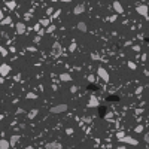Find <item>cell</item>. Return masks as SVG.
<instances>
[{
	"instance_id": "1",
	"label": "cell",
	"mask_w": 149,
	"mask_h": 149,
	"mask_svg": "<svg viewBox=\"0 0 149 149\" xmlns=\"http://www.w3.org/2000/svg\"><path fill=\"white\" fill-rule=\"evenodd\" d=\"M69 109V106L66 105V103H61V105H55V106H52L51 109H49V112L52 115H58V113H64L66 110Z\"/></svg>"
},
{
	"instance_id": "2",
	"label": "cell",
	"mask_w": 149,
	"mask_h": 149,
	"mask_svg": "<svg viewBox=\"0 0 149 149\" xmlns=\"http://www.w3.org/2000/svg\"><path fill=\"white\" fill-rule=\"evenodd\" d=\"M136 12L142 15V17H148V12H149V6L148 5H137L136 6Z\"/></svg>"
},
{
	"instance_id": "3",
	"label": "cell",
	"mask_w": 149,
	"mask_h": 149,
	"mask_svg": "<svg viewBox=\"0 0 149 149\" xmlns=\"http://www.w3.org/2000/svg\"><path fill=\"white\" fill-rule=\"evenodd\" d=\"M97 75L103 79L105 82H109V79H110V76H109V73H107V70H106L105 67H98L97 69Z\"/></svg>"
},
{
	"instance_id": "4",
	"label": "cell",
	"mask_w": 149,
	"mask_h": 149,
	"mask_svg": "<svg viewBox=\"0 0 149 149\" xmlns=\"http://www.w3.org/2000/svg\"><path fill=\"white\" fill-rule=\"evenodd\" d=\"M10 70H12V69H10L9 64H2V66H0V75H2V78H6L9 73H10Z\"/></svg>"
},
{
	"instance_id": "5",
	"label": "cell",
	"mask_w": 149,
	"mask_h": 149,
	"mask_svg": "<svg viewBox=\"0 0 149 149\" xmlns=\"http://www.w3.org/2000/svg\"><path fill=\"white\" fill-rule=\"evenodd\" d=\"M121 142H124V143H127V145H133V146L139 145V142H137V139H134V137H130V136H124L122 139H121Z\"/></svg>"
},
{
	"instance_id": "6",
	"label": "cell",
	"mask_w": 149,
	"mask_h": 149,
	"mask_svg": "<svg viewBox=\"0 0 149 149\" xmlns=\"http://www.w3.org/2000/svg\"><path fill=\"white\" fill-rule=\"evenodd\" d=\"M85 12V5L84 3H79L73 8V15H82Z\"/></svg>"
},
{
	"instance_id": "7",
	"label": "cell",
	"mask_w": 149,
	"mask_h": 149,
	"mask_svg": "<svg viewBox=\"0 0 149 149\" xmlns=\"http://www.w3.org/2000/svg\"><path fill=\"white\" fill-rule=\"evenodd\" d=\"M112 8L115 9V12H116L118 15L124 14V8H122V5H121L119 2H113V3H112Z\"/></svg>"
},
{
	"instance_id": "8",
	"label": "cell",
	"mask_w": 149,
	"mask_h": 149,
	"mask_svg": "<svg viewBox=\"0 0 149 149\" xmlns=\"http://www.w3.org/2000/svg\"><path fill=\"white\" fill-rule=\"evenodd\" d=\"M46 149H61V143H58V142H49V143H46Z\"/></svg>"
},
{
	"instance_id": "9",
	"label": "cell",
	"mask_w": 149,
	"mask_h": 149,
	"mask_svg": "<svg viewBox=\"0 0 149 149\" xmlns=\"http://www.w3.org/2000/svg\"><path fill=\"white\" fill-rule=\"evenodd\" d=\"M15 30H17L18 35H22V33L26 31V26H24V22H18L17 26H15Z\"/></svg>"
},
{
	"instance_id": "10",
	"label": "cell",
	"mask_w": 149,
	"mask_h": 149,
	"mask_svg": "<svg viewBox=\"0 0 149 149\" xmlns=\"http://www.w3.org/2000/svg\"><path fill=\"white\" fill-rule=\"evenodd\" d=\"M60 81L61 82H70L72 75H69V73H60Z\"/></svg>"
},
{
	"instance_id": "11",
	"label": "cell",
	"mask_w": 149,
	"mask_h": 149,
	"mask_svg": "<svg viewBox=\"0 0 149 149\" xmlns=\"http://www.w3.org/2000/svg\"><path fill=\"white\" fill-rule=\"evenodd\" d=\"M9 148H12L10 146V142L6 140V139H2L0 140V149H9Z\"/></svg>"
},
{
	"instance_id": "12",
	"label": "cell",
	"mask_w": 149,
	"mask_h": 149,
	"mask_svg": "<svg viewBox=\"0 0 149 149\" xmlns=\"http://www.w3.org/2000/svg\"><path fill=\"white\" fill-rule=\"evenodd\" d=\"M97 106H98V100H97V97H89L88 107H97Z\"/></svg>"
},
{
	"instance_id": "13",
	"label": "cell",
	"mask_w": 149,
	"mask_h": 149,
	"mask_svg": "<svg viewBox=\"0 0 149 149\" xmlns=\"http://www.w3.org/2000/svg\"><path fill=\"white\" fill-rule=\"evenodd\" d=\"M9 142H10V146L14 148V146L17 145L18 142H19V136H18V134H14V136H12V137L9 139Z\"/></svg>"
},
{
	"instance_id": "14",
	"label": "cell",
	"mask_w": 149,
	"mask_h": 149,
	"mask_svg": "<svg viewBox=\"0 0 149 149\" xmlns=\"http://www.w3.org/2000/svg\"><path fill=\"white\" fill-rule=\"evenodd\" d=\"M52 51H54V54L61 52V45L58 43V42H54V45H52Z\"/></svg>"
},
{
	"instance_id": "15",
	"label": "cell",
	"mask_w": 149,
	"mask_h": 149,
	"mask_svg": "<svg viewBox=\"0 0 149 149\" xmlns=\"http://www.w3.org/2000/svg\"><path fill=\"white\" fill-rule=\"evenodd\" d=\"M78 30H79V31H84V33H85V31L88 30L87 24H85L84 21H81V22H78Z\"/></svg>"
},
{
	"instance_id": "16",
	"label": "cell",
	"mask_w": 149,
	"mask_h": 149,
	"mask_svg": "<svg viewBox=\"0 0 149 149\" xmlns=\"http://www.w3.org/2000/svg\"><path fill=\"white\" fill-rule=\"evenodd\" d=\"M6 6L12 10V9L17 8V2H15V0H9V2H6Z\"/></svg>"
},
{
	"instance_id": "17",
	"label": "cell",
	"mask_w": 149,
	"mask_h": 149,
	"mask_svg": "<svg viewBox=\"0 0 149 149\" xmlns=\"http://www.w3.org/2000/svg\"><path fill=\"white\" fill-rule=\"evenodd\" d=\"M12 22V17H6L2 19V22H0V26H8V24H10Z\"/></svg>"
},
{
	"instance_id": "18",
	"label": "cell",
	"mask_w": 149,
	"mask_h": 149,
	"mask_svg": "<svg viewBox=\"0 0 149 149\" xmlns=\"http://www.w3.org/2000/svg\"><path fill=\"white\" fill-rule=\"evenodd\" d=\"M37 113H39V110H37V109H33V110H30V113H28V118H30V119H33V118H35Z\"/></svg>"
},
{
	"instance_id": "19",
	"label": "cell",
	"mask_w": 149,
	"mask_h": 149,
	"mask_svg": "<svg viewBox=\"0 0 149 149\" xmlns=\"http://www.w3.org/2000/svg\"><path fill=\"white\" fill-rule=\"evenodd\" d=\"M45 31H46V33H54V31H55V26H51V24H49V26L46 27Z\"/></svg>"
},
{
	"instance_id": "20",
	"label": "cell",
	"mask_w": 149,
	"mask_h": 149,
	"mask_svg": "<svg viewBox=\"0 0 149 149\" xmlns=\"http://www.w3.org/2000/svg\"><path fill=\"white\" fill-rule=\"evenodd\" d=\"M27 98H28V100H35V98H37V96H36L35 93H28V94H27Z\"/></svg>"
},
{
	"instance_id": "21",
	"label": "cell",
	"mask_w": 149,
	"mask_h": 149,
	"mask_svg": "<svg viewBox=\"0 0 149 149\" xmlns=\"http://www.w3.org/2000/svg\"><path fill=\"white\" fill-rule=\"evenodd\" d=\"M40 26H49V21H48V19H46V18H43V19H40Z\"/></svg>"
},
{
	"instance_id": "22",
	"label": "cell",
	"mask_w": 149,
	"mask_h": 149,
	"mask_svg": "<svg viewBox=\"0 0 149 149\" xmlns=\"http://www.w3.org/2000/svg\"><path fill=\"white\" fill-rule=\"evenodd\" d=\"M134 131H136V133H142V131H143V125H137V127L134 128Z\"/></svg>"
},
{
	"instance_id": "23",
	"label": "cell",
	"mask_w": 149,
	"mask_h": 149,
	"mask_svg": "<svg viewBox=\"0 0 149 149\" xmlns=\"http://www.w3.org/2000/svg\"><path fill=\"white\" fill-rule=\"evenodd\" d=\"M143 140L146 142V143H149V130H148V133H145V136H143Z\"/></svg>"
},
{
	"instance_id": "24",
	"label": "cell",
	"mask_w": 149,
	"mask_h": 149,
	"mask_svg": "<svg viewBox=\"0 0 149 149\" xmlns=\"http://www.w3.org/2000/svg\"><path fill=\"white\" fill-rule=\"evenodd\" d=\"M128 67H130L131 70H136V67H137V66H136V64H134L133 61H130V63H128Z\"/></svg>"
},
{
	"instance_id": "25",
	"label": "cell",
	"mask_w": 149,
	"mask_h": 149,
	"mask_svg": "<svg viewBox=\"0 0 149 149\" xmlns=\"http://www.w3.org/2000/svg\"><path fill=\"white\" fill-rule=\"evenodd\" d=\"M0 52H2V55H3V57H6L8 51H6V48H3V46H2V48H0Z\"/></svg>"
},
{
	"instance_id": "26",
	"label": "cell",
	"mask_w": 149,
	"mask_h": 149,
	"mask_svg": "<svg viewBox=\"0 0 149 149\" xmlns=\"http://www.w3.org/2000/svg\"><path fill=\"white\" fill-rule=\"evenodd\" d=\"M69 48H70V51H75V49H76V42H72Z\"/></svg>"
},
{
	"instance_id": "27",
	"label": "cell",
	"mask_w": 149,
	"mask_h": 149,
	"mask_svg": "<svg viewBox=\"0 0 149 149\" xmlns=\"http://www.w3.org/2000/svg\"><path fill=\"white\" fill-rule=\"evenodd\" d=\"M124 136H125V134H124L122 131H119V133H118V134H116V137H118V140H121V139H122Z\"/></svg>"
},
{
	"instance_id": "28",
	"label": "cell",
	"mask_w": 149,
	"mask_h": 149,
	"mask_svg": "<svg viewBox=\"0 0 149 149\" xmlns=\"http://www.w3.org/2000/svg\"><path fill=\"white\" fill-rule=\"evenodd\" d=\"M76 91H78V87H76V85H72L70 87V93H76Z\"/></svg>"
},
{
	"instance_id": "29",
	"label": "cell",
	"mask_w": 149,
	"mask_h": 149,
	"mask_svg": "<svg viewBox=\"0 0 149 149\" xmlns=\"http://www.w3.org/2000/svg\"><path fill=\"white\" fill-rule=\"evenodd\" d=\"M88 81H89V82H94V81H96L94 75H89V76H88Z\"/></svg>"
},
{
	"instance_id": "30",
	"label": "cell",
	"mask_w": 149,
	"mask_h": 149,
	"mask_svg": "<svg viewBox=\"0 0 149 149\" xmlns=\"http://www.w3.org/2000/svg\"><path fill=\"white\" fill-rule=\"evenodd\" d=\"M60 14H61V10H55V14L52 15V18H57L58 15H60Z\"/></svg>"
},
{
	"instance_id": "31",
	"label": "cell",
	"mask_w": 149,
	"mask_h": 149,
	"mask_svg": "<svg viewBox=\"0 0 149 149\" xmlns=\"http://www.w3.org/2000/svg\"><path fill=\"white\" fill-rule=\"evenodd\" d=\"M142 89H143V88H142V87H139L137 89H136V94H140V93H142Z\"/></svg>"
},
{
	"instance_id": "32",
	"label": "cell",
	"mask_w": 149,
	"mask_h": 149,
	"mask_svg": "<svg viewBox=\"0 0 149 149\" xmlns=\"http://www.w3.org/2000/svg\"><path fill=\"white\" fill-rule=\"evenodd\" d=\"M66 133H67V134H73V130H72V128H67V130H66Z\"/></svg>"
},
{
	"instance_id": "33",
	"label": "cell",
	"mask_w": 149,
	"mask_h": 149,
	"mask_svg": "<svg viewBox=\"0 0 149 149\" xmlns=\"http://www.w3.org/2000/svg\"><path fill=\"white\" fill-rule=\"evenodd\" d=\"M116 15H118V14H116ZM116 15H112V17H110V21H115V19H116Z\"/></svg>"
},
{
	"instance_id": "34",
	"label": "cell",
	"mask_w": 149,
	"mask_h": 149,
	"mask_svg": "<svg viewBox=\"0 0 149 149\" xmlns=\"http://www.w3.org/2000/svg\"><path fill=\"white\" fill-rule=\"evenodd\" d=\"M60 2H63V3H70L72 0H60Z\"/></svg>"
},
{
	"instance_id": "35",
	"label": "cell",
	"mask_w": 149,
	"mask_h": 149,
	"mask_svg": "<svg viewBox=\"0 0 149 149\" xmlns=\"http://www.w3.org/2000/svg\"><path fill=\"white\" fill-rule=\"evenodd\" d=\"M116 149H127V148H125V146H118Z\"/></svg>"
},
{
	"instance_id": "36",
	"label": "cell",
	"mask_w": 149,
	"mask_h": 149,
	"mask_svg": "<svg viewBox=\"0 0 149 149\" xmlns=\"http://www.w3.org/2000/svg\"><path fill=\"white\" fill-rule=\"evenodd\" d=\"M24 149H35V148H33V146H26Z\"/></svg>"
},
{
	"instance_id": "37",
	"label": "cell",
	"mask_w": 149,
	"mask_h": 149,
	"mask_svg": "<svg viewBox=\"0 0 149 149\" xmlns=\"http://www.w3.org/2000/svg\"><path fill=\"white\" fill-rule=\"evenodd\" d=\"M42 149H46V148H42Z\"/></svg>"
},
{
	"instance_id": "38",
	"label": "cell",
	"mask_w": 149,
	"mask_h": 149,
	"mask_svg": "<svg viewBox=\"0 0 149 149\" xmlns=\"http://www.w3.org/2000/svg\"><path fill=\"white\" fill-rule=\"evenodd\" d=\"M148 6H149V3H148Z\"/></svg>"
}]
</instances>
